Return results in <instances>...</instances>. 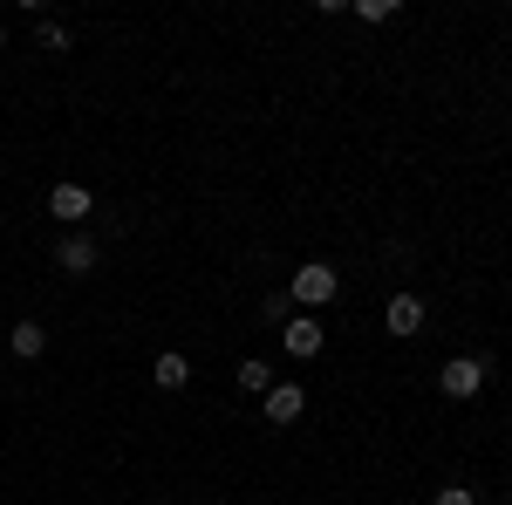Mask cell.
Instances as JSON below:
<instances>
[{"mask_svg":"<svg viewBox=\"0 0 512 505\" xmlns=\"http://www.w3.org/2000/svg\"><path fill=\"white\" fill-rule=\"evenodd\" d=\"M431 505H478V499H472V492H465V485H444V492H437Z\"/></svg>","mask_w":512,"mask_h":505,"instance_id":"13","label":"cell"},{"mask_svg":"<svg viewBox=\"0 0 512 505\" xmlns=\"http://www.w3.org/2000/svg\"><path fill=\"white\" fill-rule=\"evenodd\" d=\"M151 376H158L164 389H185V383H192V362H185V355H171V349H164V355H158V369H151Z\"/></svg>","mask_w":512,"mask_h":505,"instance_id":"8","label":"cell"},{"mask_svg":"<svg viewBox=\"0 0 512 505\" xmlns=\"http://www.w3.org/2000/svg\"><path fill=\"white\" fill-rule=\"evenodd\" d=\"M48 349V328H41V321H21V328H14V355H41Z\"/></svg>","mask_w":512,"mask_h":505,"instance_id":"9","label":"cell"},{"mask_svg":"<svg viewBox=\"0 0 512 505\" xmlns=\"http://www.w3.org/2000/svg\"><path fill=\"white\" fill-rule=\"evenodd\" d=\"M55 267H62V273H89V267H96V239H89V233L62 239V246H55Z\"/></svg>","mask_w":512,"mask_h":505,"instance_id":"4","label":"cell"},{"mask_svg":"<svg viewBox=\"0 0 512 505\" xmlns=\"http://www.w3.org/2000/svg\"><path fill=\"white\" fill-rule=\"evenodd\" d=\"M239 389L267 396V389H274V376H267V362H239Z\"/></svg>","mask_w":512,"mask_h":505,"instance_id":"10","label":"cell"},{"mask_svg":"<svg viewBox=\"0 0 512 505\" xmlns=\"http://www.w3.org/2000/svg\"><path fill=\"white\" fill-rule=\"evenodd\" d=\"M335 287H342V273L321 267V260H308V267L294 273V287H287V294H294L301 308H328V301H335Z\"/></svg>","mask_w":512,"mask_h":505,"instance_id":"1","label":"cell"},{"mask_svg":"<svg viewBox=\"0 0 512 505\" xmlns=\"http://www.w3.org/2000/svg\"><path fill=\"white\" fill-rule=\"evenodd\" d=\"M355 14H362V21H390L396 0H355Z\"/></svg>","mask_w":512,"mask_h":505,"instance_id":"12","label":"cell"},{"mask_svg":"<svg viewBox=\"0 0 512 505\" xmlns=\"http://www.w3.org/2000/svg\"><path fill=\"white\" fill-rule=\"evenodd\" d=\"M0 48H7V35H0Z\"/></svg>","mask_w":512,"mask_h":505,"instance_id":"14","label":"cell"},{"mask_svg":"<svg viewBox=\"0 0 512 505\" xmlns=\"http://www.w3.org/2000/svg\"><path fill=\"white\" fill-rule=\"evenodd\" d=\"M260 403H267V424H294V417L308 410V389H301V383H274Z\"/></svg>","mask_w":512,"mask_h":505,"instance_id":"3","label":"cell"},{"mask_svg":"<svg viewBox=\"0 0 512 505\" xmlns=\"http://www.w3.org/2000/svg\"><path fill=\"white\" fill-rule=\"evenodd\" d=\"M287 355H301V362H308V355H321V321H315V314L287 321Z\"/></svg>","mask_w":512,"mask_h":505,"instance_id":"5","label":"cell"},{"mask_svg":"<svg viewBox=\"0 0 512 505\" xmlns=\"http://www.w3.org/2000/svg\"><path fill=\"white\" fill-rule=\"evenodd\" d=\"M424 328V301L417 294H396L390 301V335H417Z\"/></svg>","mask_w":512,"mask_h":505,"instance_id":"6","label":"cell"},{"mask_svg":"<svg viewBox=\"0 0 512 505\" xmlns=\"http://www.w3.org/2000/svg\"><path fill=\"white\" fill-rule=\"evenodd\" d=\"M437 389H444L451 403H465V396H478V389H485V362H478V355H458V362H444V376H437Z\"/></svg>","mask_w":512,"mask_h":505,"instance_id":"2","label":"cell"},{"mask_svg":"<svg viewBox=\"0 0 512 505\" xmlns=\"http://www.w3.org/2000/svg\"><path fill=\"white\" fill-rule=\"evenodd\" d=\"M48 212H55V219H89V192H82V185H55V192H48Z\"/></svg>","mask_w":512,"mask_h":505,"instance_id":"7","label":"cell"},{"mask_svg":"<svg viewBox=\"0 0 512 505\" xmlns=\"http://www.w3.org/2000/svg\"><path fill=\"white\" fill-rule=\"evenodd\" d=\"M35 35H41V48H48V55H62V48H69V28H55V21H41Z\"/></svg>","mask_w":512,"mask_h":505,"instance_id":"11","label":"cell"}]
</instances>
